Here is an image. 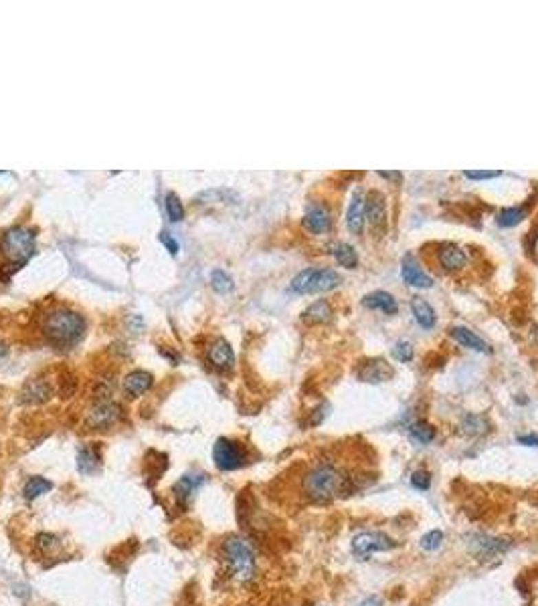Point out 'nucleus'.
<instances>
[{"label": "nucleus", "instance_id": "f257e3e1", "mask_svg": "<svg viewBox=\"0 0 538 606\" xmlns=\"http://www.w3.org/2000/svg\"><path fill=\"white\" fill-rule=\"evenodd\" d=\"M302 489L308 500L316 504H328L340 495H348L354 487L350 477H346L332 463H318L305 473Z\"/></svg>", "mask_w": 538, "mask_h": 606}, {"label": "nucleus", "instance_id": "f03ea898", "mask_svg": "<svg viewBox=\"0 0 538 606\" xmlns=\"http://www.w3.org/2000/svg\"><path fill=\"white\" fill-rule=\"evenodd\" d=\"M223 560L229 570V576L239 582L247 584L255 578L257 564H255V552L249 546V541L239 536H229L223 541Z\"/></svg>", "mask_w": 538, "mask_h": 606}, {"label": "nucleus", "instance_id": "7ed1b4c3", "mask_svg": "<svg viewBox=\"0 0 538 606\" xmlns=\"http://www.w3.org/2000/svg\"><path fill=\"white\" fill-rule=\"evenodd\" d=\"M0 251H2V257L8 267V273H6V279H8V275L25 267L29 263V259L33 257L34 233L27 227L8 229L0 238Z\"/></svg>", "mask_w": 538, "mask_h": 606}, {"label": "nucleus", "instance_id": "20e7f679", "mask_svg": "<svg viewBox=\"0 0 538 606\" xmlns=\"http://www.w3.org/2000/svg\"><path fill=\"white\" fill-rule=\"evenodd\" d=\"M85 322L71 309H55L45 319V336L55 346H71L83 336Z\"/></svg>", "mask_w": 538, "mask_h": 606}, {"label": "nucleus", "instance_id": "39448f33", "mask_svg": "<svg viewBox=\"0 0 538 606\" xmlns=\"http://www.w3.org/2000/svg\"><path fill=\"white\" fill-rule=\"evenodd\" d=\"M342 283V277L334 269H303L292 281V289L300 295L332 291Z\"/></svg>", "mask_w": 538, "mask_h": 606}, {"label": "nucleus", "instance_id": "423d86ee", "mask_svg": "<svg viewBox=\"0 0 538 606\" xmlns=\"http://www.w3.org/2000/svg\"><path fill=\"white\" fill-rule=\"evenodd\" d=\"M247 455L241 442L231 440V438H217L215 447H213V461L217 465V469L221 471H235L243 463H245Z\"/></svg>", "mask_w": 538, "mask_h": 606}, {"label": "nucleus", "instance_id": "0eeeda50", "mask_svg": "<svg viewBox=\"0 0 538 606\" xmlns=\"http://www.w3.org/2000/svg\"><path fill=\"white\" fill-rule=\"evenodd\" d=\"M352 554L358 560H369L374 552H389L395 548V541L385 532H363L352 538Z\"/></svg>", "mask_w": 538, "mask_h": 606}, {"label": "nucleus", "instance_id": "6e6552de", "mask_svg": "<svg viewBox=\"0 0 538 606\" xmlns=\"http://www.w3.org/2000/svg\"><path fill=\"white\" fill-rule=\"evenodd\" d=\"M204 481H206V477L202 473H186V475H182L174 483V487H172L176 504L180 505L182 509H186L191 505V502H193L195 493L204 485Z\"/></svg>", "mask_w": 538, "mask_h": 606}, {"label": "nucleus", "instance_id": "1a4fd4ad", "mask_svg": "<svg viewBox=\"0 0 538 606\" xmlns=\"http://www.w3.org/2000/svg\"><path fill=\"white\" fill-rule=\"evenodd\" d=\"M365 210H367V218H369L372 231L385 233V229H387V201H385L383 192L370 190L369 197L365 199Z\"/></svg>", "mask_w": 538, "mask_h": 606}, {"label": "nucleus", "instance_id": "9d476101", "mask_svg": "<svg viewBox=\"0 0 538 606\" xmlns=\"http://www.w3.org/2000/svg\"><path fill=\"white\" fill-rule=\"evenodd\" d=\"M120 418V406L109 401H101L87 414V425L92 429H107Z\"/></svg>", "mask_w": 538, "mask_h": 606}, {"label": "nucleus", "instance_id": "9b49d317", "mask_svg": "<svg viewBox=\"0 0 538 606\" xmlns=\"http://www.w3.org/2000/svg\"><path fill=\"white\" fill-rule=\"evenodd\" d=\"M330 223H332V218H330V212H328V208L324 204L316 202V204L308 206V210L303 214V227L310 233L322 235V233H326L330 229Z\"/></svg>", "mask_w": 538, "mask_h": 606}, {"label": "nucleus", "instance_id": "f8f14e48", "mask_svg": "<svg viewBox=\"0 0 538 606\" xmlns=\"http://www.w3.org/2000/svg\"><path fill=\"white\" fill-rule=\"evenodd\" d=\"M401 275H403L405 283L413 285V287H431L433 285V279L421 269V265L411 255H405L403 261H401Z\"/></svg>", "mask_w": 538, "mask_h": 606}, {"label": "nucleus", "instance_id": "ddd939ff", "mask_svg": "<svg viewBox=\"0 0 538 606\" xmlns=\"http://www.w3.org/2000/svg\"><path fill=\"white\" fill-rule=\"evenodd\" d=\"M208 360L215 368L219 370H229L235 364V354L233 348L229 346V341H225L223 337L215 339L213 346L208 348Z\"/></svg>", "mask_w": 538, "mask_h": 606}, {"label": "nucleus", "instance_id": "4468645a", "mask_svg": "<svg viewBox=\"0 0 538 606\" xmlns=\"http://www.w3.org/2000/svg\"><path fill=\"white\" fill-rule=\"evenodd\" d=\"M470 546L480 558H492V556L502 554V552H506L510 548V539L490 538V536H473Z\"/></svg>", "mask_w": 538, "mask_h": 606}, {"label": "nucleus", "instance_id": "2eb2a0df", "mask_svg": "<svg viewBox=\"0 0 538 606\" xmlns=\"http://www.w3.org/2000/svg\"><path fill=\"white\" fill-rule=\"evenodd\" d=\"M365 218H367V210H365V197L361 192H356L352 197V201L348 204L346 210V227L352 235H361L363 227H365Z\"/></svg>", "mask_w": 538, "mask_h": 606}, {"label": "nucleus", "instance_id": "dca6fc26", "mask_svg": "<svg viewBox=\"0 0 538 606\" xmlns=\"http://www.w3.org/2000/svg\"><path fill=\"white\" fill-rule=\"evenodd\" d=\"M438 257H439V263H441L447 271L462 269V267L468 263L466 253H464L458 245H451V243H445V245L439 247Z\"/></svg>", "mask_w": 538, "mask_h": 606}, {"label": "nucleus", "instance_id": "f3484780", "mask_svg": "<svg viewBox=\"0 0 538 606\" xmlns=\"http://www.w3.org/2000/svg\"><path fill=\"white\" fill-rule=\"evenodd\" d=\"M152 382H154V378H152L150 372L134 370L126 376V380H124V388H126V392H128L130 396L138 399V396H142L146 390H150Z\"/></svg>", "mask_w": 538, "mask_h": 606}, {"label": "nucleus", "instance_id": "a211bd4d", "mask_svg": "<svg viewBox=\"0 0 538 606\" xmlns=\"http://www.w3.org/2000/svg\"><path fill=\"white\" fill-rule=\"evenodd\" d=\"M451 337H453L458 344H462L464 348H470V350L482 352V354H488V352H490V346H488L482 337L477 336V334H473L471 330L464 328V326H453V328H451Z\"/></svg>", "mask_w": 538, "mask_h": 606}, {"label": "nucleus", "instance_id": "6ab92c4d", "mask_svg": "<svg viewBox=\"0 0 538 606\" xmlns=\"http://www.w3.org/2000/svg\"><path fill=\"white\" fill-rule=\"evenodd\" d=\"M361 380L365 382H385L393 376V368L385 362V360H370L369 364H365V368L358 372Z\"/></svg>", "mask_w": 538, "mask_h": 606}, {"label": "nucleus", "instance_id": "aec40b11", "mask_svg": "<svg viewBox=\"0 0 538 606\" xmlns=\"http://www.w3.org/2000/svg\"><path fill=\"white\" fill-rule=\"evenodd\" d=\"M363 305L369 307V309H380L385 313H397V309H399L397 300L387 291H372L369 295H365Z\"/></svg>", "mask_w": 538, "mask_h": 606}, {"label": "nucleus", "instance_id": "412c9836", "mask_svg": "<svg viewBox=\"0 0 538 606\" xmlns=\"http://www.w3.org/2000/svg\"><path fill=\"white\" fill-rule=\"evenodd\" d=\"M411 309H413V315L417 319V324L425 330H431L435 326V311L429 303L425 302L423 298H413L411 302Z\"/></svg>", "mask_w": 538, "mask_h": 606}, {"label": "nucleus", "instance_id": "4be33fe9", "mask_svg": "<svg viewBox=\"0 0 538 606\" xmlns=\"http://www.w3.org/2000/svg\"><path fill=\"white\" fill-rule=\"evenodd\" d=\"M302 317L310 324H324L332 317V307L326 300H320V302L312 303L305 311L302 313Z\"/></svg>", "mask_w": 538, "mask_h": 606}, {"label": "nucleus", "instance_id": "5701e85b", "mask_svg": "<svg viewBox=\"0 0 538 606\" xmlns=\"http://www.w3.org/2000/svg\"><path fill=\"white\" fill-rule=\"evenodd\" d=\"M98 463H100V457L96 455L94 449L89 447H81L77 451V471L83 473V475H92L98 469Z\"/></svg>", "mask_w": 538, "mask_h": 606}, {"label": "nucleus", "instance_id": "b1692460", "mask_svg": "<svg viewBox=\"0 0 538 606\" xmlns=\"http://www.w3.org/2000/svg\"><path fill=\"white\" fill-rule=\"evenodd\" d=\"M51 481L49 479H45V477H31L27 483H25V489H23V493H25V497L29 500V502H33L36 497H41L43 493H47V491H51Z\"/></svg>", "mask_w": 538, "mask_h": 606}, {"label": "nucleus", "instance_id": "393cba45", "mask_svg": "<svg viewBox=\"0 0 538 606\" xmlns=\"http://www.w3.org/2000/svg\"><path fill=\"white\" fill-rule=\"evenodd\" d=\"M334 257H336L338 263L342 267H346V269H354L358 265V255H356L354 247L348 245V243H340L338 245L336 251H334Z\"/></svg>", "mask_w": 538, "mask_h": 606}, {"label": "nucleus", "instance_id": "a878e982", "mask_svg": "<svg viewBox=\"0 0 538 606\" xmlns=\"http://www.w3.org/2000/svg\"><path fill=\"white\" fill-rule=\"evenodd\" d=\"M409 437L419 445H429L435 438V429L427 423H413L409 427Z\"/></svg>", "mask_w": 538, "mask_h": 606}, {"label": "nucleus", "instance_id": "bb28decb", "mask_svg": "<svg viewBox=\"0 0 538 606\" xmlns=\"http://www.w3.org/2000/svg\"><path fill=\"white\" fill-rule=\"evenodd\" d=\"M23 396H25L23 401H27V403H45L51 396V388L47 384H43L41 380H36L25 388Z\"/></svg>", "mask_w": 538, "mask_h": 606}, {"label": "nucleus", "instance_id": "cd10ccee", "mask_svg": "<svg viewBox=\"0 0 538 606\" xmlns=\"http://www.w3.org/2000/svg\"><path fill=\"white\" fill-rule=\"evenodd\" d=\"M211 287L217 293H229L233 289V279H231L229 273H225L223 269H215L211 273Z\"/></svg>", "mask_w": 538, "mask_h": 606}, {"label": "nucleus", "instance_id": "c85d7f7f", "mask_svg": "<svg viewBox=\"0 0 538 606\" xmlns=\"http://www.w3.org/2000/svg\"><path fill=\"white\" fill-rule=\"evenodd\" d=\"M488 418L486 416H480V414H468L466 418H464V431L468 433V435H473V437H477V435H484L486 431H488Z\"/></svg>", "mask_w": 538, "mask_h": 606}, {"label": "nucleus", "instance_id": "c756f323", "mask_svg": "<svg viewBox=\"0 0 538 606\" xmlns=\"http://www.w3.org/2000/svg\"><path fill=\"white\" fill-rule=\"evenodd\" d=\"M524 216H526V208H504L498 214V225L500 227H516Z\"/></svg>", "mask_w": 538, "mask_h": 606}, {"label": "nucleus", "instance_id": "7c9ffc66", "mask_svg": "<svg viewBox=\"0 0 538 606\" xmlns=\"http://www.w3.org/2000/svg\"><path fill=\"white\" fill-rule=\"evenodd\" d=\"M34 546L47 556V554H53L57 548H61V541H59L57 536H53V534H39L34 538Z\"/></svg>", "mask_w": 538, "mask_h": 606}, {"label": "nucleus", "instance_id": "2f4dec72", "mask_svg": "<svg viewBox=\"0 0 538 606\" xmlns=\"http://www.w3.org/2000/svg\"><path fill=\"white\" fill-rule=\"evenodd\" d=\"M166 212H169V218L172 223H178V221L184 218V206H182V202L178 199V194L170 192L169 197H166Z\"/></svg>", "mask_w": 538, "mask_h": 606}, {"label": "nucleus", "instance_id": "473e14b6", "mask_svg": "<svg viewBox=\"0 0 538 606\" xmlns=\"http://www.w3.org/2000/svg\"><path fill=\"white\" fill-rule=\"evenodd\" d=\"M411 485L419 491H427L431 487V475L429 471H415L411 475Z\"/></svg>", "mask_w": 538, "mask_h": 606}, {"label": "nucleus", "instance_id": "72a5a7b5", "mask_svg": "<svg viewBox=\"0 0 538 606\" xmlns=\"http://www.w3.org/2000/svg\"><path fill=\"white\" fill-rule=\"evenodd\" d=\"M441 541H443V532L433 530V532H429V534H425V536L421 538V548L433 552V550H438L439 546H441Z\"/></svg>", "mask_w": 538, "mask_h": 606}, {"label": "nucleus", "instance_id": "f704fd0d", "mask_svg": "<svg viewBox=\"0 0 538 606\" xmlns=\"http://www.w3.org/2000/svg\"><path fill=\"white\" fill-rule=\"evenodd\" d=\"M393 356L399 362H409L413 358V346L409 341H397L395 348H393Z\"/></svg>", "mask_w": 538, "mask_h": 606}, {"label": "nucleus", "instance_id": "c9c22d12", "mask_svg": "<svg viewBox=\"0 0 538 606\" xmlns=\"http://www.w3.org/2000/svg\"><path fill=\"white\" fill-rule=\"evenodd\" d=\"M464 174L470 180H490V178H498L502 172L500 170H466Z\"/></svg>", "mask_w": 538, "mask_h": 606}, {"label": "nucleus", "instance_id": "e433bc0d", "mask_svg": "<svg viewBox=\"0 0 538 606\" xmlns=\"http://www.w3.org/2000/svg\"><path fill=\"white\" fill-rule=\"evenodd\" d=\"M158 238H160V243H162V245L169 249L170 255H178V249H180V245H178V240H176V238H172V236H170V233L162 231V233L158 235Z\"/></svg>", "mask_w": 538, "mask_h": 606}, {"label": "nucleus", "instance_id": "4c0bfd02", "mask_svg": "<svg viewBox=\"0 0 538 606\" xmlns=\"http://www.w3.org/2000/svg\"><path fill=\"white\" fill-rule=\"evenodd\" d=\"M516 440L520 442V445H524V447H538V435L537 433H532V435H518Z\"/></svg>", "mask_w": 538, "mask_h": 606}, {"label": "nucleus", "instance_id": "58836bf2", "mask_svg": "<svg viewBox=\"0 0 538 606\" xmlns=\"http://www.w3.org/2000/svg\"><path fill=\"white\" fill-rule=\"evenodd\" d=\"M358 606H383V601L376 598V596H369V598H365Z\"/></svg>", "mask_w": 538, "mask_h": 606}, {"label": "nucleus", "instance_id": "ea45409f", "mask_svg": "<svg viewBox=\"0 0 538 606\" xmlns=\"http://www.w3.org/2000/svg\"><path fill=\"white\" fill-rule=\"evenodd\" d=\"M532 339H535V341L538 344V326H535V328H532Z\"/></svg>", "mask_w": 538, "mask_h": 606}]
</instances>
